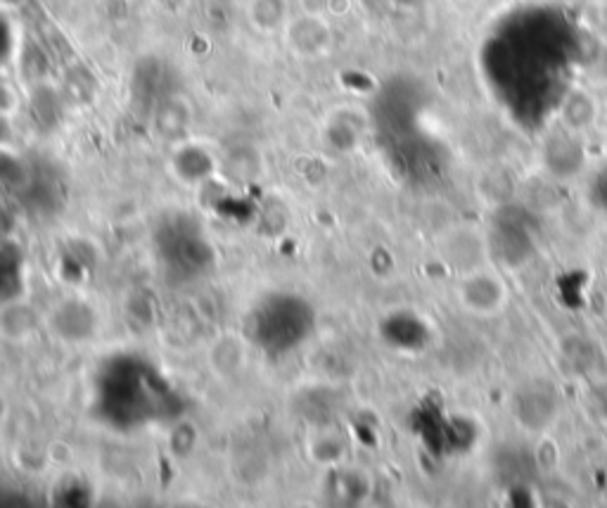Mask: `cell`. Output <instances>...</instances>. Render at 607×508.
I'll return each mask as SVG.
<instances>
[{
    "mask_svg": "<svg viewBox=\"0 0 607 508\" xmlns=\"http://www.w3.org/2000/svg\"><path fill=\"white\" fill-rule=\"evenodd\" d=\"M12 105H15V96L5 86H0V114H10Z\"/></svg>",
    "mask_w": 607,
    "mask_h": 508,
    "instance_id": "16",
    "label": "cell"
},
{
    "mask_svg": "<svg viewBox=\"0 0 607 508\" xmlns=\"http://www.w3.org/2000/svg\"><path fill=\"white\" fill-rule=\"evenodd\" d=\"M455 297H459L461 307L467 314L493 316L508 302V285H505L503 278L493 269H489V266H479V269L461 274Z\"/></svg>",
    "mask_w": 607,
    "mask_h": 508,
    "instance_id": "1",
    "label": "cell"
},
{
    "mask_svg": "<svg viewBox=\"0 0 607 508\" xmlns=\"http://www.w3.org/2000/svg\"><path fill=\"white\" fill-rule=\"evenodd\" d=\"M487 247L491 257H496L511 269H520L534 254L531 236L515 221H499L496 226H491V231L487 233Z\"/></svg>",
    "mask_w": 607,
    "mask_h": 508,
    "instance_id": "6",
    "label": "cell"
},
{
    "mask_svg": "<svg viewBox=\"0 0 607 508\" xmlns=\"http://www.w3.org/2000/svg\"><path fill=\"white\" fill-rule=\"evenodd\" d=\"M327 136L335 145H345V148H353L359 141V131L357 126L349 122H333L331 129H327Z\"/></svg>",
    "mask_w": 607,
    "mask_h": 508,
    "instance_id": "13",
    "label": "cell"
},
{
    "mask_svg": "<svg viewBox=\"0 0 607 508\" xmlns=\"http://www.w3.org/2000/svg\"><path fill=\"white\" fill-rule=\"evenodd\" d=\"M219 169H221V162L209 148L190 141L176 145V152L171 157V172L181 183L202 186L211 181L214 176H219Z\"/></svg>",
    "mask_w": 607,
    "mask_h": 508,
    "instance_id": "7",
    "label": "cell"
},
{
    "mask_svg": "<svg viewBox=\"0 0 607 508\" xmlns=\"http://www.w3.org/2000/svg\"><path fill=\"white\" fill-rule=\"evenodd\" d=\"M391 3L403 10H417V8H425L429 0H391Z\"/></svg>",
    "mask_w": 607,
    "mask_h": 508,
    "instance_id": "17",
    "label": "cell"
},
{
    "mask_svg": "<svg viewBox=\"0 0 607 508\" xmlns=\"http://www.w3.org/2000/svg\"><path fill=\"white\" fill-rule=\"evenodd\" d=\"M513 411L517 423L529 433H543L558 414V395L548 383H529L515 395Z\"/></svg>",
    "mask_w": 607,
    "mask_h": 508,
    "instance_id": "3",
    "label": "cell"
},
{
    "mask_svg": "<svg viewBox=\"0 0 607 508\" xmlns=\"http://www.w3.org/2000/svg\"><path fill=\"white\" fill-rule=\"evenodd\" d=\"M46 326L69 345H81L95 335L98 316L88 302L69 297L57 302L50 314H46Z\"/></svg>",
    "mask_w": 607,
    "mask_h": 508,
    "instance_id": "2",
    "label": "cell"
},
{
    "mask_svg": "<svg viewBox=\"0 0 607 508\" xmlns=\"http://www.w3.org/2000/svg\"><path fill=\"white\" fill-rule=\"evenodd\" d=\"M150 124L162 141L179 145L188 141V134L193 129V107L183 96L167 93L150 110Z\"/></svg>",
    "mask_w": 607,
    "mask_h": 508,
    "instance_id": "4",
    "label": "cell"
},
{
    "mask_svg": "<svg viewBox=\"0 0 607 508\" xmlns=\"http://www.w3.org/2000/svg\"><path fill=\"white\" fill-rule=\"evenodd\" d=\"M287 46L299 58H321L333 46V29L321 15H299L287 22L285 27Z\"/></svg>",
    "mask_w": 607,
    "mask_h": 508,
    "instance_id": "5",
    "label": "cell"
},
{
    "mask_svg": "<svg viewBox=\"0 0 607 508\" xmlns=\"http://www.w3.org/2000/svg\"><path fill=\"white\" fill-rule=\"evenodd\" d=\"M12 141V124H10V114H0V148H8V143Z\"/></svg>",
    "mask_w": 607,
    "mask_h": 508,
    "instance_id": "15",
    "label": "cell"
},
{
    "mask_svg": "<svg viewBox=\"0 0 607 508\" xmlns=\"http://www.w3.org/2000/svg\"><path fill=\"white\" fill-rule=\"evenodd\" d=\"M209 364L219 378H233L245 366V347L233 335H223L211 345Z\"/></svg>",
    "mask_w": 607,
    "mask_h": 508,
    "instance_id": "11",
    "label": "cell"
},
{
    "mask_svg": "<svg viewBox=\"0 0 607 508\" xmlns=\"http://www.w3.org/2000/svg\"><path fill=\"white\" fill-rule=\"evenodd\" d=\"M543 162H546V169L560 176V179L577 174L584 164V150L574 138V131L567 129V134L553 136L546 143V150H543Z\"/></svg>",
    "mask_w": 607,
    "mask_h": 508,
    "instance_id": "8",
    "label": "cell"
},
{
    "mask_svg": "<svg viewBox=\"0 0 607 508\" xmlns=\"http://www.w3.org/2000/svg\"><path fill=\"white\" fill-rule=\"evenodd\" d=\"M591 193H593V200H596V205L607 212V164L596 174V179H593Z\"/></svg>",
    "mask_w": 607,
    "mask_h": 508,
    "instance_id": "14",
    "label": "cell"
},
{
    "mask_svg": "<svg viewBox=\"0 0 607 508\" xmlns=\"http://www.w3.org/2000/svg\"><path fill=\"white\" fill-rule=\"evenodd\" d=\"M38 316L31 304L22 300H5L0 304V338L8 342H24L38 330Z\"/></svg>",
    "mask_w": 607,
    "mask_h": 508,
    "instance_id": "9",
    "label": "cell"
},
{
    "mask_svg": "<svg viewBox=\"0 0 607 508\" xmlns=\"http://www.w3.org/2000/svg\"><path fill=\"white\" fill-rule=\"evenodd\" d=\"M247 17L261 34L281 31L289 22V0H249Z\"/></svg>",
    "mask_w": 607,
    "mask_h": 508,
    "instance_id": "10",
    "label": "cell"
},
{
    "mask_svg": "<svg viewBox=\"0 0 607 508\" xmlns=\"http://www.w3.org/2000/svg\"><path fill=\"white\" fill-rule=\"evenodd\" d=\"M596 114H598L596 103H593V98L584 91L567 93V98L560 105V117H563L565 129L574 131V134L589 129V126L596 122Z\"/></svg>",
    "mask_w": 607,
    "mask_h": 508,
    "instance_id": "12",
    "label": "cell"
}]
</instances>
